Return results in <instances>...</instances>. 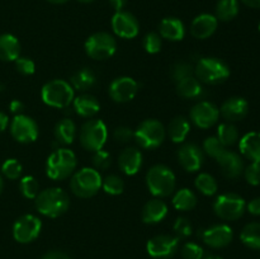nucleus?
<instances>
[{
    "label": "nucleus",
    "instance_id": "423d86ee",
    "mask_svg": "<svg viewBox=\"0 0 260 259\" xmlns=\"http://www.w3.org/2000/svg\"><path fill=\"white\" fill-rule=\"evenodd\" d=\"M194 76L202 84L217 85L230 76L228 63L217 57H202L194 66Z\"/></svg>",
    "mask_w": 260,
    "mask_h": 259
},
{
    "label": "nucleus",
    "instance_id": "c9c22d12",
    "mask_svg": "<svg viewBox=\"0 0 260 259\" xmlns=\"http://www.w3.org/2000/svg\"><path fill=\"white\" fill-rule=\"evenodd\" d=\"M216 137L220 140V142L223 146L228 147L236 144V141L239 140V131L235 124L230 123V122H225V123H221L217 127V135H216Z\"/></svg>",
    "mask_w": 260,
    "mask_h": 259
},
{
    "label": "nucleus",
    "instance_id": "58836bf2",
    "mask_svg": "<svg viewBox=\"0 0 260 259\" xmlns=\"http://www.w3.org/2000/svg\"><path fill=\"white\" fill-rule=\"evenodd\" d=\"M170 75H172L174 83L183 80L185 78L194 75V68L190 63L184 62V61H179V62L174 63L170 69Z\"/></svg>",
    "mask_w": 260,
    "mask_h": 259
},
{
    "label": "nucleus",
    "instance_id": "9d476101",
    "mask_svg": "<svg viewBox=\"0 0 260 259\" xmlns=\"http://www.w3.org/2000/svg\"><path fill=\"white\" fill-rule=\"evenodd\" d=\"M212 207L221 220L235 221L239 220L245 212L246 202L236 193H223L216 198Z\"/></svg>",
    "mask_w": 260,
    "mask_h": 259
},
{
    "label": "nucleus",
    "instance_id": "2f4dec72",
    "mask_svg": "<svg viewBox=\"0 0 260 259\" xmlns=\"http://www.w3.org/2000/svg\"><path fill=\"white\" fill-rule=\"evenodd\" d=\"M172 203L175 210L190 211L197 205V197L189 188H180L173 196Z\"/></svg>",
    "mask_w": 260,
    "mask_h": 259
},
{
    "label": "nucleus",
    "instance_id": "680f3d73",
    "mask_svg": "<svg viewBox=\"0 0 260 259\" xmlns=\"http://www.w3.org/2000/svg\"><path fill=\"white\" fill-rule=\"evenodd\" d=\"M259 30H260V22H259Z\"/></svg>",
    "mask_w": 260,
    "mask_h": 259
},
{
    "label": "nucleus",
    "instance_id": "37998d69",
    "mask_svg": "<svg viewBox=\"0 0 260 259\" xmlns=\"http://www.w3.org/2000/svg\"><path fill=\"white\" fill-rule=\"evenodd\" d=\"M173 231L178 239H187L192 235V223L187 217H178L173 225Z\"/></svg>",
    "mask_w": 260,
    "mask_h": 259
},
{
    "label": "nucleus",
    "instance_id": "c85d7f7f",
    "mask_svg": "<svg viewBox=\"0 0 260 259\" xmlns=\"http://www.w3.org/2000/svg\"><path fill=\"white\" fill-rule=\"evenodd\" d=\"M178 95L184 99H198L203 95L202 83L194 75L175 83Z\"/></svg>",
    "mask_w": 260,
    "mask_h": 259
},
{
    "label": "nucleus",
    "instance_id": "f704fd0d",
    "mask_svg": "<svg viewBox=\"0 0 260 259\" xmlns=\"http://www.w3.org/2000/svg\"><path fill=\"white\" fill-rule=\"evenodd\" d=\"M194 185L197 188V190H200L203 196H207V197L216 195L218 190L217 182L208 173H200L197 175V178H196Z\"/></svg>",
    "mask_w": 260,
    "mask_h": 259
},
{
    "label": "nucleus",
    "instance_id": "dca6fc26",
    "mask_svg": "<svg viewBox=\"0 0 260 259\" xmlns=\"http://www.w3.org/2000/svg\"><path fill=\"white\" fill-rule=\"evenodd\" d=\"M200 238L203 243L213 249H221L228 246L233 241V229L226 223H216L200 231Z\"/></svg>",
    "mask_w": 260,
    "mask_h": 259
},
{
    "label": "nucleus",
    "instance_id": "9b49d317",
    "mask_svg": "<svg viewBox=\"0 0 260 259\" xmlns=\"http://www.w3.org/2000/svg\"><path fill=\"white\" fill-rule=\"evenodd\" d=\"M42 230V221L32 213H27L18 218L13 225V238L20 244L35 241Z\"/></svg>",
    "mask_w": 260,
    "mask_h": 259
},
{
    "label": "nucleus",
    "instance_id": "13d9d810",
    "mask_svg": "<svg viewBox=\"0 0 260 259\" xmlns=\"http://www.w3.org/2000/svg\"><path fill=\"white\" fill-rule=\"evenodd\" d=\"M3 188H4V180H3L2 175H0V195H2L3 192Z\"/></svg>",
    "mask_w": 260,
    "mask_h": 259
},
{
    "label": "nucleus",
    "instance_id": "aec40b11",
    "mask_svg": "<svg viewBox=\"0 0 260 259\" xmlns=\"http://www.w3.org/2000/svg\"><path fill=\"white\" fill-rule=\"evenodd\" d=\"M216 161L220 165L222 174L229 179H236L244 173V160L236 152L225 150L220 156L216 159Z\"/></svg>",
    "mask_w": 260,
    "mask_h": 259
},
{
    "label": "nucleus",
    "instance_id": "6e6d98bb",
    "mask_svg": "<svg viewBox=\"0 0 260 259\" xmlns=\"http://www.w3.org/2000/svg\"><path fill=\"white\" fill-rule=\"evenodd\" d=\"M246 7L254 8V9H260V0H241Z\"/></svg>",
    "mask_w": 260,
    "mask_h": 259
},
{
    "label": "nucleus",
    "instance_id": "20e7f679",
    "mask_svg": "<svg viewBox=\"0 0 260 259\" xmlns=\"http://www.w3.org/2000/svg\"><path fill=\"white\" fill-rule=\"evenodd\" d=\"M41 98L48 107L65 109L75 98L74 88L63 79H53L47 81L41 89Z\"/></svg>",
    "mask_w": 260,
    "mask_h": 259
},
{
    "label": "nucleus",
    "instance_id": "f257e3e1",
    "mask_svg": "<svg viewBox=\"0 0 260 259\" xmlns=\"http://www.w3.org/2000/svg\"><path fill=\"white\" fill-rule=\"evenodd\" d=\"M70 198L62 188L51 187L40 190L35 198V207L41 215L50 218L60 217L69 210Z\"/></svg>",
    "mask_w": 260,
    "mask_h": 259
},
{
    "label": "nucleus",
    "instance_id": "c756f323",
    "mask_svg": "<svg viewBox=\"0 0 260 259\" xmlns=\"http://www.w3.org/2000/svg\"><path fill=\"white\" fill-rule=\"evenodd\" d=\"M53 134H55V140L58 144L71 145L78 134V128L73 119L63 118L56 123Z\"/></svg>",
    "mask_w": 260,
    "mask_h": 259
},
{
    "label": "nucleus",
    "instance_id": "4be33fe9",
    "mask_svg": "<svg viewBox=\"0 0 260 259\" xmlns=\"http://www.w3.org/2000/svg\"><path fill=\"white\" fill-rule=\"evenodd\" d=\"M118 165L123 174L129 177L137 174L142 167V152L137 147H126L119 154Z\"/></svg>",
    "mask_w": 260,
    "mask_h": 259
},
{
    "label": "nucleus",
    "instance_id": "49530a36",
    "mask_svg": "<svg viewBox=\"0 0 260 259\" xmlns=\"http://www.w3.org/2000/svg\"><path fill=\"white\" fill-rule=\"evenodd\" d=\"M14 63H15V69H17V71L19 74H22V75L30 76L35 74L36 63L32 58L22 57V56H19V57L14 61Z\"/></svg>",
    "mask_w": 260,
    "mask_h": 259
},
{
    "label": "nucleus",
    "instance_id": "052dcab7",
    "mask_svg": "<svg viewBox=\"0 0 260 259\" xmlns=\"http://www.w3.org/2000/svg\"><path fill=\"white\" fill-rule=\"evenodd\" d=\"M79 3H83V4H89V3H93L94 0H78Z\"/></svg>",
    "mask_w": 260,
    "mask_h": 259
},
{
    "label": "nucleus",
    "instance_id": "3c124183",
    "mask_svg": "<svg viewBox=\"0 0 260 259\" xmlns=\"http://www.w3.org/2000/svg\"><path fill=\"white\" fill-rule=\"evenodd\" d=\"M246 210H248L249 213H251V215L260 216V197L253 198V200L246 205Z\"/></svg>",
    "mask_w": 260,
    "mask_h": 259
},
{
    "label": "nucleus",
    "instance_id": "f8f14e48",
    "mask_svg": "<svg viewBox=\"0 0 260 259\" xmlns=\"http://www.w3.org/2000/svg\"><path fill=\"white\" fill-rule=\"evenodd\" d=\"M10 135L15 141L20 144H30L37 140L40 130L37 122L32 117L18 114L10 123Z\"/></svg>",
    "mask_w": 260,
    "mask_h": 259
},
{
    "label": "nucleus",
    "instance_id": "de8ad7c7",
    "mask_svg": "<svg viewBox=\"0 0 260 259\" xmlns=\"http://www.w3.org/2000/svg\"><path fill=\"white\" fill-rule=\"evenodd\" d=\"M244 177L250 185L260 184V164L259 163H250L246 168H244Z\"/></svg>",
    "mask_w": 260,
    "mask_h": 259
},
{
    "label": "nucleus",
    "instance_id": "5fc2aeb1",
    "mask_svg": "<svg viewBox=\"0 0 260 259\" xmlns=\"http://www.w3.org/2000/svg\"><path fill=\"white\" fill-rule=\"evenodd\" d=\"M8 124H9V117L4 112H0V134L7 130Z\"/></svg>",
    "mask_w": 260,
    "mask_h": 259
},
{
    "label": "nucleus",
    "instance_id": "f3484780",
    "mask_svg": "<svg viewBox=\"0 0 260 259\" xmlns=\"http://www.w3.org/2000/svg\"><path fill=\"white\" fill-rule=\"evenodd\" d=\"M112 29L119 38L132 40L137 37L140 32V23L132 13L121 10L116 12L112 17Z\"/></svg>",
    "mask_w": 260,
    "mask_h": 259
},
{
    "label": "nucleus",
    "instance_id": "412c9836",
    "mask_svg": "<svg viewBox=\"0 0 260 259\" xmlns=\"http://www.w3.org/2000/svg\"><path fill=\"white\" fill-rule=\"evenodd\" d=\"M218 27V19L212 14L203 13L197 15L190 24V33L197 40L210 38Z\"/></svg>",
    "mask_w": 260,
    "mask_h": 259
},
{
    "label": "nucleus",
    "instance_id": "72a5a7b5",
    "mask_svg": "<svg viewBox=\"0 0 260 259\" xmlns=\"http://www.w3.org/2000/svg\"><path fill=\"white\" fill-rule=\"evenodd\" d=\"M239 14V0H218L216 5V15L218 20L230 22Z\"/></svg>",
    "mask_w": 260,
    "mask_h": 259
},
{
    "label": "nucleus",
    "instance_id": "2eb2a0df",
    "mask_svg": "<svg viewBox=\"0 0 260 259\" xmlns=\"http://www.w3.org/2000/svg\"><path fill=\"white\" fill-rule=\"evenodd\" d=\"M179 249V239L172 235H157L150 239L146 244V250L155 259H169L175 255Z\"/></svg>",
    "mask_w": 260,
    "mask_h": 259
},
{
    "label": "nucleus",
    "instance_id": "c03bdc74",
    "mask_svg": "<svg viewBox=\"0 0 260 259\" xmlns=\"http://www.w3.org/2000/svg\"><path fill=\"white\" fill-rule=\"evenodd\" d=\"M183 259H203L205 255V250H203L202 246L197 243H185L182 246V250H180Z\"/></svg>",
    "mask_w": 260,
    "mask_h": 259
},
{
    "label": "nucleus",
    "instance_id": "a878e982",
    "mask_svg": "<svg viewBox=\"0 0 260 259\" xmlns=\"http://www.w3.org/2000/svg\"><path fill=\"white\" fill-rule=\"evenodd\" d=\"M241 154L251 163L260 164V132H249L239 142Z\"/></svg>",
    "mask_w": 260,
    "mask_h": 259
},
{
    "label": "nucleus",
    "instance_id": "e433bc0d",
    "mask_svg": "<svg viewBox=\"0 0 260 259\" xmlns=\"http://www.w3.org/2000/svg\"><path fill=\"white\" fill-rule=\"evenodd\" d=\"M102 188L104 192L111 196H119L124 190V182L121 177L116 174H109L102 180Z\"/></svg>",
    "mask_w": 260,
    "mask_h": 259
},
{
    "label": "nucleus",
    "instance_id": "6e6552de",
    "mask_svg": "<svg viewBox=\"0 0 260 259\" xmlns=\"http://www.w3.org/2000/svg\"><path fill=\"white\" fill-rule=\"evenodd\" d=\"M108 139V128L102 119H89L81 126L79 140L85 150L95 152L102 150Z\"/></svg>",
    "mask_w": 260,
    "mask_h": 259
},
{
    "label": "nucleus",
    "instance_id": "393cba45",
    "mask_svg": "<svg viewBox=\"0 0 260 259\" xmlns=\"http://www.w3.org/2000/svg\"><path fill=\"white\" fill-rule=\"evenodd\" d=\"M74 111L83 118H91L101 111V103L91 94H81L73 101Z\"/></svg>",
    "mask_w": 260,
    "mask_h": 259
},
{
    "label": "nucleus",
    "instance_id": "7ed1b4c3",
    "mask_svg": "<svg viewBox=\"0 0 260 259\" xmlns=\"http://www.w3.org/2000/svg\"><path fill=\"white\" fill-rule=\"evenodd\" d=\"M78 160L73 150L57 147L46 161V174L52 180H65L75 173Z\"/></svg>",
    "mask_w": 260,
    "mask_h": 259
},
{
    "label": "nucleus",
    "instance_id": "bf43d9fd",
    "mask_svg": "<svg viewBox=\"0 0 260 259\" xmlns=\"http://www.w3.org/2000/svg\"><path fill=\"white\" fill-rule=\"evenodd\" d=\"M205 259H222V258H221V256H217V255H208V256H206Z\"/></svg>",
    "mask_w": 260,
    "mask_h": 259
},
{
    "label": "nucleus",
    "instance_id": "4d7b16f0",
    "mask_svg": "<svg viewBox=\"0 0 260 259\" xmlns=\"http://www.w3.org/2000/svg\"><path fill=\"white\" fill-rule=\"evenodd\" d=\"M46 2L51 3V4H65L68 0H46Z\"/></svg>",
    "mask_w": 260,
    "mask_h": 259
},
{
    "label": "nucleus",
    "instance_id": "4c0bfd02",
    "mask_svg": "<svg viewBox=\"0 0 260 259\" xmlns=\"http://www.w3.org/2000/svg\"><path fill=\"white\" fill-rule=\"evenodd\" d=\"M19 190L22 196L28 200H35L37 195L40 193V184L37 179L32 175H25L20 179L19 182Z\"/></svg>",
    "mask_w": 260,
    "mask_h": 259
},
{
    "label": "nucleus",
    "instance_id": "603ef678",
    "mask_svg": "<svg viewBox=\"0 0 260 259\" xmlns=\"http://www.w3.org/2000/svg\"><path fill=\"white\" fill-rule=\"evenodd\" d=\"M41 259H71L66 253L60 250H51L46 253Z\"/></svg>",
    "mask_w": 260,
    "mask_h": 259
},
{
    "label": "nucleus",
    "instance_id": "a18cd8bd",
    "mask_svg": "<svg viewBox=\"0 0 260 259\" xmlns=\"http://www.w3.org/2000/svg\"><path fill=\"white\" fill-rule=\"evenodd\" d=\"M91 161H93L94 169L99 170H106L111 167L112 164V157L111 154L106 150H98L93 154V157H91Z\"/></svg>",
    "mask_w": 260,
    "mask_h": 259
},
{
    "label": "nucleus",
    "instance_id": "ea45409f",
    "mask_svg": "<svg viewBox=\"0 0 260 259\" xmlns=\"http://www.w3.org/2000/svg\"><path fill=\"white\" fill-rule=\"evenodd\" d=\"M23 172V167L17 159H7L2 165V173L7 179L15 180L20 178Z\"/></svg>",
    "mask_w": 260,
    "mask_h": 259
},
{
    "label": "nucleus",
    "instance_id": "5701e85b",
    "mask_svg": "<svg viewBox=\"0 0 260 259\" xmlns=\"http://www.w3.org/2000/svg\"><path fill=\"white\" fill-rule=\"evenodd\" d=\"M168 205L161 198H154L145 203L141 211V218L147 225H155L164 220L168 216Z\"/></svg>",
    "mask_w": 260,
    "mask_h": 259
},
{
    "label": "nucleus",
    "instance_id": "79ce46f5",
    "mask_svg": "<svg viewBox=\"0 0 260 259\" xmlns=\"http://www.w3.org/2000/svg\"><path fill=\"white\" fill-rule=\"evenodd\" d=\"M161 37H160L159 33L156 32H150L142 40V46H144V50L146 51L150 55H156L161 50Z\"/></svg>",
    "mask_w": 260,
    "mask_h": 259
},
{
    "label": "nucleus",
    "instance_id": "7c9ffc66",
    "mask_svg": "<svg viewBox=\"0 0 260 259\" xmlns=\"http://www.w3.org/2000/svg\"><path fill=\"white\" fill-rule=\"evenodd\" d=\"M96 83V76L94 71L89 68H81L71 75L70 85L74 90L86 91L93 88Z\"/></svg>",
    "mask_w": 260,
    "mask_h": 259
},
{
    "label": "nucleus",
    "instance_id": "f03ea898",
    "mask_svg": "<svg viewBox=\"0 0 260 259\" xmlns=\"http://www.w3.org/2000/svg\"><path fill=\"white\" fill-rule=\"evenodd\" d=\"M146 187L149 192L156 198L169 197L174 193L177 178L174 172L164 164H156L146 173Z\"/></svg>",
    "mask_w": 260,
    "mask_h": 259
},
{
    "label": "nucleus",
    "instance_id": "0eeeda50",
    "mask_svg": "<svg viewBox=\"0 0 260 259\" xmlns=\"http://www.w3.org/2000/svg\"><path fill=\"white\" fill-rule=\"evenodd\" d=\"M167 130L164 124L155 118H147L142 121L135 130L134 140L141 149H157L164 142Z\"/></svg>",
    "mask_w": 260,
    "mask_h": 259
},
{
    "label": "nucleus",
    "instance_id": "09e8293b",
    "mask_svg": "<svg viewBox=\"0 0 260 259\" xmlns=\"http://www.w3.org/2000/svg\"><path fill=\"white\" fill-rule=\"evenodd\" d=\"M135 137V131L127 126H119L113 131V139L119 144H128Z\"/></svg>",
    "mask_w": 260,
    "mask_h": 259
},
{
    "label": "nucleus",
    "instance_id": "cd10ccee",
    "mask_svg": "<svg viewBox=\"0 0 260 259\" xmlns=\"http://www.w3.org/2000/svg\"><path fill=\"white\" fill-rule=\"evenodd\" d=\"M190 132L189 119L183 116H177L170 121L168 126V135L174 144H182L187 140Z\"/></svg>",
    "mask_w": 260,
    "mask_h": 259
},
{
    "label": "nucleus",
    "instance_id": "ddd939ff",
    "mask_svg": "<svg viewBox=\"0 0 260 259\" xmlns=\"http://www.w3.org/2000/svg\"><path fill=\"white\" fill-rule=\"evenodd\" d=\"M140 85L134 78L129 76H119L112 80L109 84L108 94L111 99L116 103H128L139 93Z\"/></svg>",
    "mask_w": 260,
    "mask_h": 259
},
{
    "label": "nucleus",
    "instance_id": "a211bd4d",
    "mask_svg": "<svg viewBox=\"0 0 260 259\" xmlns=\"http://www.w3.org/2000/svg\"><path fill=\"white\" fill-rule=\"evenodd\" d=\"M177 156L180 167L188 173L198 172L205 163V152L193 142L183 144L178 150Z\"/></svg>",
    "mask_w": 260,
    "mask_h": 259
},
{
    "label": "nucleus",
    "instance_id": "473e14b6",
    "mask_svg": "<svg viewBox=\"0 0 260 259\" xmlns=\"http://www.w3.org/2000/svg\"><path fill=\"white\" fill-rule=\"evenodd\" d=\"M240 240L250 249H260V222H250L244 226L240 233Z\"/></svg>",
    "mask_w": 260,
    "mask_h": 259
},
{
    "label": "nucleus",
    "instance_id": "4468645a",
    "mask_svg": "<svg viewBox=\"0 0 260 259\" xmlns=\"http://www.w3.org/2000/svg\"><path fill=\"white\" fill-rule=\"evenodd\" d=\"M189 117L190 122L196 127L207 130L217 123L218 118H220V109L211 102L202 101L192 107Z\"/></svg>",
    "mask_w": 260,
    "mask_h": 259
},
{
    "label": "nucleus",
    "instance_id": "6ab92c4d",
    "mask_svg": "<svg viewBox=\"0 0 260 259\" xmlns=\"http://www.w3.org/2000/svg\"><path fill=\"white\" fill-rule=\"evenodd\" d=\"M249 113V103L243 96H231L222 103L220 108V114L228 122L241 121Z\"/></svg>",
    "mask_w": 260,
    "mask_h": 259
},
{
    "label": "nucleus",
    "instance_id": "b1692460",
    "mask_svg": "<svg viewBox=\"0 0 260 259\" xmlns=\"http://www.w3.org/2000/svg\"><path fill=\"white\" fill-rule=\"evenodd\" d=\"M160 37L170 42H179L185 36V27L180 19L175 17H168L159 24Z\"/></svg>",
    "mask_w": 260,
    "mask_h": 259
},
{
    "label": "nucleus",
    "instance_id": "864d4df0",
    "mask_svg": "<svg viewBox=\"0 0 260 259\" xmlns=\"http://www.w3.org/2000/svg\"><path fill=\"white\" fill-rule=\"evenodd\" d=\"M109 3H111V5L113 7V9L116 10V12H121V10H123V8L126 7L127 0H109Z\"/></svg>",
    "mask_w": 260,
    "mask_h": 259
},
{
    "label": "nucleus",
    "instance_id": "8fccbe9b",
    "mask_svg": "<svg viewBox=\"0 0 260 259\" xmlns=\"http://www.w3.org/2000/svg\"><path fill=\"white\" fill-rule=\"evenodd\" d=\"M24 109H25V106L19 101V99H14V101H12L9 103V111L12 112L13 114H15V116H18V114H23Z\"/></svg>",
    "mask_w": 260,
    "mask_h": 259
},
{
    "label": "nucleus",
    "instance_id": "1a4fd4ad",
    "mask_svg": "<svg viewBox=\"0 0 260 259\" xmlns=\"http://www.w3.org/2000/svg\"><path fill=\"white\" fill-rule=\"evenodd\" d=\"M84 50L93 60H107L116 53L117 41L111 33L96 32L86 38Z\"/></svg>",
    "mask_w": 260,
    "mask_h": 259
},
{
    "label": "nucleus",
    "instance_id": "39448f33",
    "mask_svg": "<svg viewBox=\"0 0 260 259\" xmlns=\"http://www.w3.org/2000/svg\"><path fill=\"white\" fill-rule=\"evenodd\" d=\"M101 173L94 168H81L71 175L70 189L76 197L90 198L95 196L102 188Z\"/></svg>",
    "mask_w": 260,
    "mask_h": 259
},
{
    "label": "nucleus",
    "instance_id": "a19ab883",
    "mask_svg": "<svg viewBox=\"0 0 260 259\" xmlns=\"http://www.w3.org/2000/svg\"><path fill=\"white\" fill-rule=\"evenodd\" d=\"M203 152L208 155V156L213 157V159H217L221 154L226 150V147L223 146L220 142V140L216 136H210L203 141Z\"/></svg>",
    "mask_w": 260,
    "mask_h": 259
},
{
    "label": "nucleus",
    "instance_id": "bb28decb",
    "mask_svg": "<svg viewBox=\"0 0 260 259\" xmlns=\"http://www.w3.org/2000/svg\"><path fill=\"white\" fill-rule=\"evenodd\" d=\"M20 56V43L15 36L4 33L0 36V60L14 62Z\"/></svg>",
    "mask_w": 260,
    "mask_h": 259
}]
</instances>
